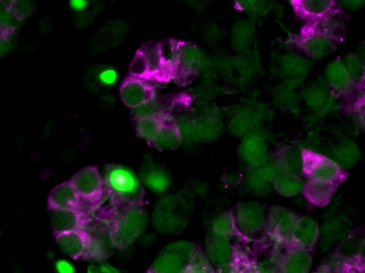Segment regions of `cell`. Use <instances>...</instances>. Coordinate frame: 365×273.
Wrapping results in <instances>:
<instances>
[{
    "instance_id": "6da1fadb",
    "label": "cell",
    "mask_w": 365,
    "mask_h": 273,
    "mask_svg": "<svg viewBox=\"0 0 365 273\" xmlns=\"http://www.w3.org/2000/svg\"><path fill=\"white\" fill-rule=\"evenodd\" d=\"M196 197L182 190L164 196L156 204L153 213L156 229L166 235H178L185 230L193 216Z\"/></svg>"
},
{
    "instance_id": "7a4b0ae2",
    "label": "cell",
    "mask_w": 365,
    "mask_h": 273,
    "mask_svg": "<svg viewBox=\"0 0 365 273\" xmlns=\"http://www.w3.org/2000/svg\"><path fill=\"white\" fill-rule=\"evenodd\" d=\"M104 182L114 202L122 207L142 204L146 194L143 184L126 166L107 165L104 170Z\"/></svg>"
},
{
    "instance_id": "3957f363",
    "label": "cell",
    "mask_w": 365,
    "mask_h": 273,
    "mask_svg": "<svg viewBox=\"0 0 365 273\" xmlns=\"http://www.w3.org/2000/svg\"><path fill=\"white\" fill-rule=\"evenodd\" d=\"M148 219L141 205L122 207L109 228L115 247L124 248L131 245L143 233Z\"/></svg>"
},
{
    "instance_id": "277c9868",
    "label": "cell",
    "mask_w": 365,
    "mask_h": 273,
    "mask_svg": "<svg viewBox=\"0 0 365 273\" xmlns=\"http://www.w3.org/2000/svg\"><path fill=\"white\" fill-rule=\"evenodd\" d=\"M198 247L191 241L178 240L167 245L158 254L150 272H187Z\"/></svg>"
},
{
    "instance_id": "5b68a950",
    "label": "cell",
    "mask_w": 365,
    "mask_h": 273,
    "mask_svg": "<svg viewBox=\"0 0 365 273\" xmlns=\"http://www.w3.org/2000/svg\"><path fill=\"white\" fill-rule=\"evenodd\" d=\"M303 174L308 180L343 183L348 177L345 169L327 156L311 149H303Z\"/></svg>"
},
{
    "instance_id": "8992f818",
    "label": "cell",
    "mask_w": 365,
    "mask_h": 273,
    "mask_svg": "<svg viewBox=\"0 0 365 273\" xmlns=\"http://www.w3.org/2000/svg\"><path fill=\"white\" fill-rule=\"evenodd\" d=\"M237 229L247 236H254L266 228L267 213L259 202L239 203L234 212Z\"/></svg>"
},
{
    "instance_id": "52a82bcc",
    "label": "cell",
    "mask_w": 365,
    "mask_h": 273,
    "mask_svg": "<svg viewBox=\"0 0 365 273\" xmlns=\"http://www.w3.org/2000/svg\"><path fill=\"white\" fill-rule=\"evenodd\" d=\"M298 218L286 208L273 205L267 213L266 229L276 242L290 244Z\"/></svg>"
},
{
    "instance_id": "ba28073f",
    "label": "cell",
    "mask_w": 365,
    "mask_h": 273,
    "mask_svg": "<svg viewBox=\"0 0 365 273\" xmlns=\"http://www.w3.org/2000/svg\"><path fill=\"white\" fill-rule=\"evenodd\" d=\"M239 148V157L249 168L258 167L271 158L268 139L259 131L243 138Z\"/></svg>"
},
{
    "instance_id": "9c48e42d",
    "label": "cell",
    "mask_w": 365,
    "mask_h": 273,
    "mask_svg": "<svg viewBox=\"0 0 365 273\" xmlns=\"http://www.w3.org/2000/svg\"><path fill=\"white\" fill-rule=\"evenodd\" d=\"M139 179L148 189L156 194H163L171 187V173L163 165L146 157L139 171Z\"/></svg>"
},
{
    "instance_id": "30bf717a",
    "label": "cell",
    "mask_w": 365,
    "mask_h": 273,
    "mask_svg": "<svg viewBox=\"0 0 365 273\" xmlns=\"http://www.w3.org/2000/svg\"><path fill=\"white\" fill-rule=\"evenodd\" d=\"M345 33V21L341 11L325 18L307 22L302 28L300 34L324 36L340 43L344 40Z\"/></svg>"
},
{
    "instance_id": "8fae6325",
    "label": "cell",
    "mask_w": 365,
    "mask_h": 273,
    "mask_svg": "<svg viewBox=\"0 0 365 273\" xmlns=\"http://www.w3.org/2000/svg\"><path fill=\"white\" fill-rule=\"evenodd\" d=\"M294 43L310 59L323 60L332 55L339 43L328 37L316 34H300Z\"/></svg>"
},
{
    "instance_id": "7c38bea8",
    "label": "cell",
    "mask_w": 365,
    "mask_h": 273,
    "mask_svg": "<svg viewBox=\"0 0 365 273\" xmlns=\"http://www.w3.org/2000/svg\"><path fill=\"white\" fill-rule=\"evenodd\" d=\"M119 94L123 103L132 109L154 98L153 90L145 80L134 76L123 82Z\"/></svg>"
},
{
    "instance_id": "4fadbf2b",
    "label": "cell",
    "mask_w": 365,
    "mask_h": 273,
    "mask_svg": "<svg viewBox=\"0 0 365 273\" xmlns=\"http://www.w3.org/2000/svg\"><path fill=\"white\" fill-rule=\"evenodd\" d=\"M296 15L309 21L319 20L342 11L336 0H291Z\"/></svg>"
},
{
    "instance_id": "5bb4252c",
    "label": "cell",
    "mask_w": 365,
    "mask_h": 273,
    "mask_svg": "<svg viewBox=\"0 0 365 273\" xmlns=\"http://www.w3.org/2000/svg\"><path fill=\"white\" fill-rule=\"evenodd\" d=\"M119 80V75L115 68L107 65H98L87 71L83 82L88 90L102 93L113 89Z\"/></svg>"
},
{
    "instance_id": "9a60e30c",
    "label": "cell",
    "mask_w": 365,
    "mask_h": 273,
    "mask_svg": "<svg viewBox=\"0 0 365 273\" xmlns=\"http://www.w3.org/2000/svg\"><path fill=\"white\" fill-rule=\"evenodd\" d=\"M128 32L126 23L116 21L108 23L94 35L91 41V49L97 53L104 52L118 46Z\"/></svg>"
},
{
    "instance_id": "2e32d148",
    "label": "cell",
    "mask_w": 365,
    "mask_h": 273,
    "mask_svg": "<svg viewBox=\"0 0 365 273\" xmlns=\"http://www.w3.org/2000/svg\"><path fill=\"white\" fill-rule=\"evenodd\" d=\"M70 181L80 198L96 199L101 196L103 181L95 166H88L80 170L73 175Z\"/></svg>"
},
{
    "instance_id": "e0dca14e",
    "label": "cell",
    "mask_w": 365,
    "mask_h": 273,
    "mask_svg": "<svg viewBox=\"0 0 365 273\" xmlns=\"http://www.w3.org/2000/svg\"><path fill=\"white\" fill-rule=\"evenodd\" d=\"M231 240V236L222 235L209 231L206 239V247L212 263L219 267L233 263L235 247Z\"/></svg>"
},
{
    "instance_id": "ac0fdd59",
    "label": "cell",
    "mask_w": 365,
    "mask_h": 273,
    "mask_svg": "<svg viewBox=\"0 0 365 273\" xmlns=\"http://www.w3.org/2000/svg\"><path fill=\"white\" fill-rule=\"evenodd\" d=\"M323 149L320 154L330 158L345 170L355 166L361 157L357 146L347 140L332 141Z\"/></svg>"
},
{
    "instance_id": "d6986e66",
    "label": "cell",
    "mask_w": 365,
    "mask_h": 273,
    "mask_svg": "<svg viewBox=\"0 0 365 273\" xmlns=\"http://www.w3.org/2000/svg\"><path fill=\"white\" fill-rule=\"evenodd\" d=\"M320 228L316 220L310 216L299 217L294 228L290 244L310 250L320 239Z\"/></svg>"
},
{
    "instance_id": "ffe728a7",
    "label": "cell",
    "mask_w": 365,
    "mask_h": 273,
    "mask_svg": "<svg viewBox=\"0 0 365 273\" xmlns=\"http://www.w3.org/2000/svg\"><path fill=\"white\" fill-rule=\"evenodd\" d=\"M352 223L344 216L334 218L326 222L320 228V242L325 252L339 243L351 231Z\"/></svg>"
},
{
    "instance_id": "44dd1931",
    "label": "cell",
    "mask_w": 365,
    "mask_h": 273,
    "mask_svg": "<svg viewBox=\"0 0 365 273\" xmlns=\"http://www.w3.org/2000/svg\"><path fill=\"white\" fill-rule=\"evenodd\" d=\"M55 237L60 250L73 259L83 257L89 243V232L82 229L55 234Z\"/></svg>"
},
{
    "instance_id": "7402d4cb",
    "label": "cell",
    "mask_w": 365,
    "mask_h": 273,
    "mask_svg": "<svg viewBox=\"0 0 365 273\" xmlns=\"http://www.w3.org/2000/svg\"><path fill=\"white\" fill-rule=\"evenodd\" d=\"M325 82L332 92L342 96L350 94L354 88L343 60L340 59L330 62L327 66Z\"/></svg>"
},
{
    "instance_id": "603a6c76",
    "label": "cell",
    "mask_w": 365,
    "mask_h": 273,
    "mask_svg": "<svg viewBox=\"0 0 365 273\" xmlns=\"http://www.w3.org/2000/svg\"><path fill=\"white\" fill-rule=\"evenodd\" d=\"M338 185L334 182L308 180L305 183L303 193L312 205L325 207L331 203Z\"/></svg>"
},
{
    "instance_id": "cb8c5ba5",
    "label": "cell",
    "mask_w": 365,
    "mask_h": 273,
    "mask_svg": "<svg viewBox=\"0 0 365 273\" xmlns=\"http://www.w3.org/2000/svg\"><path fill=\"white\" fill-rule=\"evenodd\" d=\"M49 216L55 235L82 228L83 219L78 209L49 208Z\"/></svg>"
},
{
    "instance_id": "d4e9b609",
    "label": "cell",
    "mask_w": 365,
    "mask_h": 273,
    "mask_svg": "<svg viewBox=\"0 0 365 273\" xmlns=\"http://www.w3.org/2000/svg\"><path fill=\"white\" fill-rule=\"evenodd\" d=\"M88 232V231H87ZM89 232V243L83 257L92 261L102 260L107 258L112 252L115 245L111 240L109 230L97 229Z\"/></svg>"
},
{
    "instance_id": "484cf974",
    "label": "cell",
    "mask_w": 365,
    "mask_h": 273,
    "mask_svg": "<svg viewBox=\"0 0 365 273\" xmlns=\"http://www.w3.org/2000/svg\"><path fill=\"white\" fill-rule=\"evenodd\" d=\"M281 173L301 176L303 174V149L295 146H287L278 151L275 156Z\"/></svg>"
},
{
    "instance_id": "4316f807",
    "label": "cell",
    "mask_w": 365,
    "mask_h": 273,
    "mask_svg": "<svg viewBox=\"0 0 365 273\" xmlns=\"http://www.w3.org/2000/svg\"><path fill=\"white\" fill-rule=\"evenodd\" d=\"M193 119L199 141H214L221 136L222 120L214 112H206Z\"/></svg>"
},
{
    "instance_id": "83f0119b",
    "label": "cell",
    "mask_w": 365,
    "mask_h": 273,
    "mask_svg": "<svg viewBox=\"0 0 365 273\" xmlns=\"http://www.w3.org/2000/svg\"><path fill=\"white\" fill-rule=\"evenodd\" d=\"M80 196L72 182L66 181L54 188L48 196L49 208L78 209Z\"/></svg>"
},
{
    "instance_id": "f1b7e54d",
    "label": "cell",
    "mask_w": 365,
    "mask_h": 273,
    "mask_svg": "<svg viewBox=\"0 0 365 273\" xmlns=\"http://www.w3.org/2000/svg\"><path fill=\"white\" fill-rule=\"evenodd\" d=\"M365 240V227L352 231L338 244L334 253L349 264L354 261L359 255Z\"/></svg>"
},
{
    "instance_id": "f546056e",
    "label": "cell",
    "mask_w": 365,
    "mask_h": 273,
    "mask_svg": "<svg viewBox=\"0 0 365 273\" xmlns=\"http://www.w3.org/2000/svg\"><path fill=\"white\" fill-rule=\"evenodd\" d=\"M69 5L75 23L81 29L92 25L102 6L99 0H70Z\"/></svg>"
},
{
    "instance_id": "4dcf8cb0",
    "label": "cell",
    "mask_w": 365,
    "mask_h": 273,
    "mask_svg": "<svg viewBox=\"0 0 365 273\" xmlns=\"http://www.w3.org/2000/svg\"><path fill=\"white\" fill-rule=\"evenodd\" d=\"M312 265V257L309 250L292 247L283 257L280 269L287 273H307Z\"/></svg>"
},
{
    "instance_id": "1f68e13d",
    "label": "cell",
    "mask_w": 365,
    "mask_h": 273,
    "mask_svg": "<svg viewBox=\"0 0 365 273\" xmlns=\"http://www.w3.org/2000/svg\"><path fill=\"white\" fill-rule=\"evenodd\" d=\"M138 50L145 58L148 70V80H165L169 79L165 69L159 43H147Z\"/></svg>"
},
{
    "instance_id": "d6a6232c",
    "label": "cell",
    "mask_w": 365,
    "mask_h": 273,
    "mask_svg": "<svg viewBox=\"0 0 365 273\" xmlns=\"http://www.w3.org/2000/svg\"><path fill=\"white\" fill-rule=\"evenodd\" d=\"M150 143L161 151H175L182 143V139L175 122L164 121L163 127Z\"/></svg>"
},
{
    "instance_id": "836d02e7",
    "label": "cell",
    "mask_w": 365,
    "mask_h": 273,
    "mask_svg": "<svg viewBox=\"0 0 365 273\" xmlns=\"http://www.w3.org/2000/svg\"><path fill=\"white\" fill-rule=\"evenodd\" d=\"M261 122L258 113L251 110H244L234 117L230 121L229 128L234 135L244 138L258 131Z\"/></svg>"
},
{
    "instance_id": "e575fe53",
    "label": "cell",
    "mask_w": 365,
    "mask_h": 273,
    "mask_svg": "<svg viewBox=\"0 0 365 273\" xmlns=\"http://www.w3.org/2000/svg\"><path fill=\"white\" fill-rule=\"evenodd\" d=\"M243 187L253 196L266 197L271 194L273 183L266 179L256 167H251L243 178Z\"/></svg>"
},
{
    "instance_id": "d590c367",
    "label": "cell",
    "mask_w": 365,
    "mask_h": 273,
    "mask_svg": "<svg viewBox=\"0 0 365 273\" xmlns=\"http://www.w3.org/2000/svg\"><path fill=\"white\" fill-rule=\"evenodd\" d=\"M202 63L203 55L198 48L189 44L180 45L178 72L194 73L199 70Z\"/></svg>"
},
{
    "instance_id": "8d00e7d4",
    "label": "cell",
    "mask_w": 365,
    "mask_h": 273,
    "mask_svg": "<svg viewBox=\"0 0 365 273\" xmlns=\"http://www.w3.org/2000/svg\"><path fill=\"white\" fill-rule=\"evenodd\" d=\"M305 183L300 176L281 173L274 181L273 187L281 196L291 198L303 193Z\"/></svg>"
},
{
    "instance_id": "74e56055",
    "label": "cell",
    "mask_w": 365,
    "mask_h": 273,
    "mask_svg": "<svg viewBox=\"0 0 365 273\" xmlns=\"http://www.w3.org/2000/svg\"><path fill=\"white\" fill-rule=\"evenodd\" d=\"M282 68L288 77L297 81L307 75L310 70V63L300 56L290 55L284 58Z\"/></svg>"
},
{
    "instance_id": "f35d334b",
    "label": "cell",
    "mask_w": 365,
    "mask_h": 273,
    "mask_svg": "<svg viewBox=\"0 0 365 273\" xmlns=\"http://www.w3.org/2000/svg\"><path fill=\"white\" fill-rule=\"evenodd\" d=\"M342 60L354 88L364 90L365 87V66L355 53H349Z\"/></svg>"
},
{
    "instance_id": "ab89813d",
    "label": "cell",
    "mask_w": 365,
    "mask_h": 273,
    "mask_svg": "<svg viewBox=\"0 0 365 273\" xmlns=\"http://www.w3.org/2000/svg\"><path fill=\"white\" fill-rule=\"evenodd\" d=\"M330 92L327 85L320 82L312 84L305 91V100L308 106L314 109H320L327 104Z\"/></svg>"
},
{
    "instance_id": "60d3db41",
    "label": "cell",
    "mask_w": 365,
    "mask_h": 273,
    "mask_svg": "<svg viewBox=\"0 0 365 273\" xmlns=\"http://www.w3.org/2000/svg\"><path fill=\"white\" fill-rule=\"evenodd\" d=\"M164 124L162 117H146L137 119L136 132L143 139L151 142Z\"/></svg>"
},
{
    "instance_id": "b9f144b4",
    "label": "cell",
    "mask_w": 365,
    "mask_h": 273,
    "mask_svg": "<svg viewBox=\"0 0 365 273\" xmlns=\"http://www.w3.org/2000/svg\"><path fill=\"white\" fill-rule=\"evenodd\" d=\"M237 229L234 213L225 210L219 213L211 223L210 231L216 234L231 236Z\"/></svg>"
},
{
    "instance_id": "7bdbcfd3",
    "label": "cell",
    "mask_w": 365,
    "mask_h": 273,
    "mask_svg": "<svg viewBox=\"0 0 365 273\" xmlns=\"http://www.w3.org/2000/svg\"><path fill=\"white\" fill-rule=\"evenodd\" d=\"M213 272L212 262L208 255L198 248L191 260L187 272Z\"/></svg>"
},
{
    "instance_id": "ee69618b",
    "label": "cell",
    "mask_w": 365,
    "mask_h": 273,
    "mask_svg": "<svg viewBox=\"0 0 365 273\" xmlns=\"http://www.w3.org/2000/svg\"><path fill=\"white\" fill-rule=\"evenodd\" d=\"M163 112L162 105L154 98L140 107L133 109L132 111L133 115L136 119L146 117H162Z\"/></svg>"
},
{
    "instance_id": "f6af8a7d",
    "label": "cell",
    "mask_w": 365,
    "mask_h": 273,
    "mask_svg": "<svg viewBox=\"0 0 365 273\" xmlns=\"http://www.w3.org/2000/svg\"><path fill=\"white\" fill-rule=\"evenodd\" d=\"M253 28L249 23L242 22L239 23L234 33V42L236 46L244 48L249 46L253 38Z\"/></svg>"
},
{
    "instance_id": "bcb514c9",
    "label": "cell",
    "mask_w": 365,
    "mask_h": 273,
    "mask_svg": "<svg viewBox=\"0 0 365 273\" xmlns=\"http://www.w3.org/2000/svg\"><path fill=\"white\" fill-rule=\"evenodd\" d=\"M129 72L131 76L148 80V70L143 54L138 50L130 65Z\"/></svg>"
},
{
    "instance_id": "7dc6e473",
    "label": "cell",
    "mask_w": 365,
    "mask_h": 273,
    "mask_svg": "<svg viewBox=\"0 0 365 273\" xmlns=\"http://www.w3.org/2000/svg\"><path fill=\"white\" fill-rule=\"evenodd\" d=\"M11 7L17 18L25 19L33 12V0H12Z\"/></svg>"
},
{
    "instance_id": "c3c4849f",
    "label": "cell",
    "mask_w": 365,
    "mask_h": 273,
    "mask_svg": "<svg viewBox=\"0 0 365 273\" xmlns=\"http://www.w3.org/2000/svg\"><path fill=\"white\" fill-rule=\"evenodd\" d=\"M209 186L207 183L199 179H192L186 184V191L191 193L195 197L205 196L208 192Z\"/></svg>"
},
{
    "instance_id": "681fc988",
    "label": "cell",
    "mask_w": 365,
    "mask_h": 273,
    "mask_svg": "<svg viewBox=\"0 0 365 273\" xmlns=\"http://www.w3.org/2000/svg\"><path fill=\"white\" fill-rule=\"evenodd\" d=\"M356 269V272H364L365 270V240L361 249L359 256L357 258L349 264L347 267V272H349V269Z\"/></svg>"
},
{
    "instance_id": "f907efd6",
    "label": "cell",
    "mask_w": 365,
    "mask_h": 273,
    "mask_svg": "<svg viewBox=\"0 0 365 273\" xmlns=\"http://www.w3.org/2000/svg\"><path fill=\"white\" fill-rule=\"evenodd\" d=\"M88 272L90 273H118V270L114 267L104 262L94 263L88 268Z\"/></svg>"
},
{
    "instance_id": "816d5d0a",
    "label": "cell",
    "mask_w": 365,
    "mask_h": 273,
    "mask_svg": "<svg viewBox=\"0 0 365 273\" xmlns=\"http://www.w3.org/2000/svg\"><path fill=\"white\" fill-rule=\"evenodd\" d=\"M341 5L351 11H356L365 5V0H339Z\"/></svg>"
},
{
    "instance_id": "f5cc1de1",
    "label": "cell",
    "mask_w": 365,
    "mask_h": 273,
    "mask_svg": "<svg viewBox=\"0 0 365 273\" xmlns=\"http://www.w3.org/2000/svg\"><path fill=\"white\" fill-rule=\"evenodd\" d=\"M55 268L60 273H72L75 272V268L73 264L65 259H60L55 263Z\"/></svg>"
},
{
    "instance_id": "db71d44e",
    "label": "cell",
    "mask_w": 365,
    "mask_h": 273,
    "mask_svg": "<svg viewBox=\"0 0 365 273\" xmlns=\"http://www.w3.org/2000/svg\"><path fill=\"white\" fill-rule=\"evenodd\" d=\"M355 54L365 66V41L359 45Z\"/></svg>"
},
{
    "instance_id": "11a10c76",
    "label": "cell",
    "mask_w": 365,
    "mask_h": 273,
    "mask_svg": "<svg viewBox=\"0 0 365 273\" xmlns=\"http://www.w3.org/2000/svg\"><path fill=\"white\" fill-rule=\"evenodd\" d=\"M354 111L358 109H365V91L363 94L357 99L354 106Z\"/></svg>"
},
{
    "instance_id": "9f6ffc18",
    "label": "cell",
    "mask_w": 365,
    "mask_h": 273,
    "mask_svg": "<svg viewBox=\"0 0 365 273\" xmlns=\"http://www.w3.org/2000/svg\"><path fill=\"white\" fill-rule=\"evenodd\" d=\"M238 2L242 8L249 9L256 6L257 0H238Z\"/></svg>"
},
{
    "instance_id": "6f0895ef",
    "label": "cell",
    "mask_w": 365,
    "mask_h": 273,
    "mask_svg": "<svg viewBox=\"0 0 365 273\" xmlns=\"http://www.w3.org/2000/svg\"><path fill=\"white\" fill-rule=\"evenodd\" d=\"M355 112L359 115L365 131V109H358Z\"/></svg>"
},
{
    "instance_id": "680465c9",
    "label": "cell",
    "mask_w": 365,
    "mask_h": 273,
    "mask_svg": "<svg viewBox=\"0 0 365 273\" xmlns=\"http://www.w3.org/2000/svg\"><path fill=\"white\" fill-rule=\"evenodd\" d=\"M364 91H365V87H364Z\"/></svg>"
},
{
    "instance_id": "91938a15",
    "label": "cell",
    "mask_w": 365,
    "mask_h": 273,
    "mask_svg": "<svg viewBox=\"0 0 365 273\" xmlns=\"http://www.w3.org/2000/svg\"><path fill=\"white\" fill-rule=\"evenodd\" d=\"M364 272H365V270H364Z\"/></svg>"
}]
</instances>
